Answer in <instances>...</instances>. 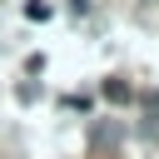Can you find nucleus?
Segmentation results:
<instances>
[{"instance_id":"f257e3e1","label":"nucleus","mask_w":159,"mask_h":159,"mask_svg":"<svg viewBox=\"0 0 159 159\" xmlns=\"http://www.w3.org/2000/svg\"><path fill=\"white\" fill-rule=\"evenodd\" d=\"M104 94H109V99H129V89H124L119 80H109V84H104Z\"/></svg>"},{"instance_id":"f03ea898","label":"nucleus","mask_w":159,"mask_h":159,"mask_svg":"<svg viewBox=\"0 0 159 159\" xmlns=\"http://www.w3.org/2000/svg\"><path fill=\"white\" fill-rule=\"evenodd\" d=\"M144 104H149V114H154V119H159V94H149V99H144Z\"/></svg>"}]
</instances>
